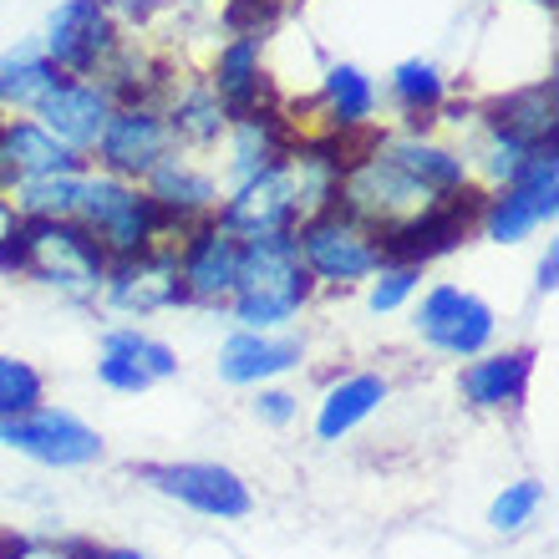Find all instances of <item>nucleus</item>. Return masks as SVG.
I'll list each match as a JSON object with an SVG mask.
<instances>
[{"label": "nucleus", "instance_id": "10", "mask_svg": "<svg viewBox=\"0 0 559 559\" xmlns=\"http://www.w3.org/2000/svg\"><path fill=\"white\" fill-rule=\"evenodd\" d=\"M239 250H245V239L235 229H224L219 219H199L183 235H174L183 310H219L224 316L239 280Z\"/></svg>", "mask_w": 559, "mask_h": 559}, {"label": "nucleus", "instance_id": "34", "mask_svg": "<svg viewBox=\"0 0 559 559\" xmlns=\"http://www.w3.org/2000/svg\"><path fill=\"white\" fill-rule=\"evenodd\" d=\"M250 413H254V423L260 427H290L295 417H300V397H295L290 386H280V382H270V386H254L250 392Z\"/></svg>", "mask_w": 559, "mask_h": 559}, {"label": "nucleus", "instance_id": "30", "mask_svg": "<svg viewBox=\"0 0 559 559\" xmlns=\"http://www.w3.org/2000/svg\"><path fill=\"white\" fill-rule=\"evenodd\" d=\"M87 174V168H82ZM82 174H57V178H31L21 189H11L15 219H72L76 214V189H82Z\"/></svg>", "mask_w": 559, "mask_h": 559}, {"label": "nucleus", "instance_id": "20", "mask_svg": "<svg viewBox=\"0 0 559 559\" xmlns=\"http://www.w3.org/2000/svg\"><path fill=\"white\" fill-rule=\"evenodd\" d=\"M478 199L484 189L473 183V189L453 193V199H438L432 209H423L417 219H407L402 229L382 235V250L386 260H407V265H432L442 254H453L463 239L473 235V214H478Z\"/></svg>", "mask_w": 559, "mask_h": 559}, {"label": "nucleus", "instance_id": "17", "mask_svg": "<svg viewBox=\"0 0 559 559\" xmlns=\"http://www.w3.org/2000/svg\"><path fill=\"white\" fill-rule=\"evenodd\" d=\"M306 367V336L300 331H235L214 352V377L224 386L254 392V386L285 382L290 371Z\"/></svg>", "mask_w": 559, "mask_h": 559}, {"label": "nucleus", "instance_id": "13", "mask_svg": "<svg viewBox=\"0 0 559 559\" xmlns=\"http://www.w3.org/2000/svg\"><path fill=\"white\" fill-rule=\"evenodd\" d=\"M168 153H174V138H168L163 107L158 103H118L112 118H107V128H103V138L92 143L87 163L103 168V174H112V178L143 183Z\"/></svg>", "mask_w": 559, "mask_h": 559}, {"label": "nucleus", "instance_id": "21", "mask_svg": "<svg viewBox=\"0 0 559 559\" xmlns=\"http://www.w3.org/2000/svg\"><path fill=\"white\" fill-rule=\"evenodd\" d=\"M112 107H118V97L107 92V82H97V76H61L57 87L36 103L31 118L41 122L57 143H67L72 153L87 158L92 143L103 138L107 118H112Z\"/></svg>", "mask_w": 559, "mask_h": 559}, {"label": "nucleus", "instance_id": "32", "mask_svg": "<svg viewBox=\"0 0 559 559\" xmlns=\"http://www.w3.org/2000/svg\"><path fill=\"white\" fill-rule=\"evenodd\" d=\"M361 290H367V310H371V316H397V310H407L417 300V290H423V265H407V260H382V265H377V275H371Z\"/></svg>", "mask_w": 559, "mask_h": 559}, {"label": "nucleus", "instance_id": "8", "mask_svg": "<svg viewBox=\"0 0 559 559\" xmlns=\"http://www.w3.org/2000/svg\"><path fill=\"white\" fill-rule=\"evenodd\" d=\"M0 448L46 473H82L107 457L103 432L87 417H76L72 407H57V402H41V407H31L21 417H5L0 423Z\"/></svg>", "mask_w": 559, "mask_h": 559}, {"label": "nucleus", "instance_id": "5", "mask_svg": "<svg viewBox=\"0 0 559 559\" xmlns=\"http://www.w3.org/2000/svg\"><path fill=\"white\" fill-rule=\"evenodd\" d=\"M407 310H413V336L442 361H473L478 352L499 346V310L473 285L432 280Z\"/></svg>", "mask_w": 559, "mask_h": 559}, {"label": "nucleus", "instance_id": "35", "mask_svg": "<svg viewBox=\"0 0 559 559\" xmlns=\"http://www.w3.org/2000/svg\"><path fill=\"white\" fill-rule=\"evenodd\" d=\"M555 285H559V245H545L539 265H534V290H539V295H555Z\"/></svg>", "mask_w": 559, "mask_h": 559}, {"label": "nucleus", "instance_id": "11", "mask_svg": "<svg viewBox=\"0 0 559 559\" xmlns=\"http://www.w3.org/2000/svg\"><path fill=\"white\" fill-rule=\"evenodd\" d=\"M36 41L57 72L97 76L122 46V21L112 15V0H61Z\"/></svg>", "mask_w": 559, "mask_h": 559}, {"label": "nucleus", "instance_id": "2", "mask_svg": "<svg viewBox=\"0 0 559 559\" xmlns=\"http://www.w3.org/2000/svg\"><path fill=\"white\" fill-rule=\"evenodd\" d=\"M15 245H21V275L26 280H36L41 290H51L67 306H97L112 260L76 219H21Z\"/></svg>", "mask_w": 559, "mask_h": 559}, {"label": "nucleus", "instance_id": "22", "mask_svg": "<svg viewBox=\"0 0 559 559\" xmlns=\"http://www.w3.org/2000/svg\"><path fill=\"white\" fill-rule=\"evenodd\" d=\"M386 397H392V377H386V371H377V367L336 371V377L321 386V397H316L310 432H316V442L356 438V432L386 407Z\"/></svg>", "mask_w": 559, "mask_h": 559}, {"label": "nucleus", "instance_id": "36", "mask_svg": "<svg viewBox=\"0 0 559 559\" xmlns=\"http://www.w3.org/2000/svg\"><path fill=\"white\" fill-rule=\"evenodd\" d=\"M163 5H168V0H112V15H118V21H138V26H143L147 15H158Z\"/></svg>", "mask_w": 559, "mask_h": 559}, {"label": "nucleus", "instance_id": "1", "mask_svg": "<svg viewBox=\"0 0 559 559\" xmlns=\"http://www.w3.org/2000/svg\"><path fill=\"white\" fill-rule=\"evenodd\" d=\"M316 300V285L295 260L290 235L245 239L239 250V280L224 306V321L235 331H290Z\"/></svg>", "mask_w": 559, "mask_h": 559}, {"label": "nucleus", "instance_id": "24", "mask_svg": "<svg viewBox=\"0 0 559 559\" xmlns=\"http://www.w3.org/2000/svg\"><path fill=\"white\" fill-rule=\"evenodd\" d=\"M92 168L82 153L46 133L36 118H0V193L21 189L31 178H57Z\"/></svg>", "mask_w": 559, "mask_h": 559}, {"label": "nucleus", "instance_id": "28", "mask_svg": "<svg viewBox=\"0 0 559 559\" xmlns=\"http://www.w3.org/2000/svg\"><path fill=\"white\" fill-rule=\"evenodd\" d=\"M448 97H453V82H448L438 61L407 57L386 72V103L402 112L397 128H432L438 112L448 107Z\"/></svg>", "mask_w": 559, "mask_h": 559}, {"label": "nucleus", "instance_id": "18", "mask_svg": "<svg viewBox=\"0 0 559 559\" xmlns=\"http://www.w3.org/2000/svg\"><path fill=\"white\" fill-rule=\"evenodd\" d=\"M290 138H295L290 122H285V112H280L275 103L235 112L229 128H224V138H219V147H214V153H219V168H214L219 189H239V183H250L254 174L275 168V163L285 158Z\"/></svg>", "mask_w": 559, "mask_h": 559}, {"label": "nucleus", "instance_id": "27", "mask_svg": "<svg viewBox=\"0 0 559 559\" xmlns=\"http://www.w3.org/2000/svg\"><path fill=\"white\" fill-rule=\"evenodd\" d=\"M478 118L499 133L519 138L524 147L545 153V147H559V87L555 76H539V82H524V87L503 92L493 103L478 107Z\"/></svg>", "mask_w": 559, "mask_h": 559}, {"label": "nucleus", "instance_id": "23", "mask_svg": "<svg viewBox=\"0 0 559 559\" xmlns=\"http://www.w3.org/2000/svg\"><path fill=\"white\" fill-rule=\"evenodd\" d=\"M214 219L224 229H235L239 239H260V235H290L295 224H300V209H295V193H290V178L285 168H265V174H254L250 183H239V189H224L219 199V214Z\"/></svg>", "mask_w": 559, "mask_h": 559}, {"label": "nucleus", "instance_id": "26", "mask_svg": "<svg viewBox=\"0 0 559 559\" xmlns=\"http://www.w3.org/2000/svg\"><path fill=\"white\" fill-rule=\"evenodd\" d=\"M204 82L214 87V97H219L229 112L270 107L275 103V82H270V67H265V36H254V31H235V36L214 51Z\"/></svg>", "mask_w": 559, "mask_h": 559}, {"label": "nucleus", "instance_id": "19", "mask_svg": "<svg viewBox=\"0 0 559 559\" xmlns=\"http://www.w3.org/2000/svg\"><path fill=\"white\" fill-rule=\"evenodd\" d=\"M143 193L153 199V209L163 214V224H168L174 235H183V229L199 219H214V214H219V199H224L214 168H209L204 158H193V153H178V147L143 178Z\"/></svg>", "mask_w": 559, "mask_h": 559}, {"label": "nucleus", "instance_id": "7", "mask_svg": "<svg viewBox=\"0 0 559 559\" xmlns=\"http://www.w3.org/2000/svg\"><path fill=\"white\" fill-rule=\"evenodd\" d=\"M559 214V147L530 158L509 183L484 189L478 214H473V235L488 245H524L530 235L549 229Z\"/></svg>", "mask_w": 559, "mask_h": 559}, {"label": "nucleus", "instance_id": "31", "mask_svg": "<svg viewBox=\"0 0 559 559\" xmlns=\"http://www.w3.org/2000/svg\"><path fill=\"white\" fill-rule=\"evenodd\" d=\"M545 499H549L545 478H514V484H503L499 493H493V503H488V530L493 534H524L534 519H539Z\"/></svg>", "mask_w": 559, "mask_h": 559}, {"label": "nucleus", "instance_id": "15", "mask_svg": "<svg viewBox=\"0 0 559 559\" xmlns=\"http://www.w3.org/2000/svg\"><path fill=\"white\" fill-rule=\"evenodd\" d=\"M310 97H316V112H321L316 138H331V143L352 147L382 128V87H377V76H371L367 67H356V61H331V67H321Z\"/></svg>", "mask_w": 559, "mask_h": 559}, {"label": "nucleus", "instance_id": "37", "mask_svg": "<svg viewBox=\"0 0 559 559\" xmlns=\"http://www.w3.org/2000/svg\"><path fill=\"white\" fill-rule=\"evenodd\" d=\"M82 559H153V555H143V549H133V545H87Z\"/></svg>", "mask_w": 559, "mask_h": 559}, {"label": "nucleus", "instance_id": "3", "mask_svg": "<svg viewBox=\"0 0 559 559\" xmlns=\"http://www.w3.org/2000/svg\"><path fill=\"white\" fill-rule=\"evenodd\" d=\"M290 245H295V260H300V270L310 275V285H316V295L321 290H361L371 275H377V265L386 260L382 250V235L371 229V224H361L356 214H346L341 204L321 209V214H310V219H300L290 229Z\"/></svg>", "mask_w": 559, "mask_h": 559}, {"label": "nucleus", "instance_id": "9", "mask_svg": "<svg viewBox=\"0 0 559 559\" xmlns=\"http://www.w3.org/2000/svg\"><path fill=\"white\" fill-rule=\"evenodd\" d=\"M336 204L346 209V214H356L361 224H371L377 235H392V229H402L407 219H417L423 209H432L438 199H427L413 178L397 174V168L361 138V143L346 147Z\"/></svg>", "mask_w": 559, "mask_h": 559}, {"label": "nucleus", "instance_id": "33", "mask_svg": "<svg viewBox=\"0 0 559 559\" xmlns=\"http://www.w3.org/2000/svg\"><path fill=\"white\" fill-rule=\"evenodd\" d=\"M46 402V371L15 352H0V423Z\"/></svg>", "mask_w": 559, "mask_h": 559}, {"label": "nucleus", "instance_id": "38", "mask_svg": "<svg viewBox=\"0 0 559 559\" xmlns=\"http://www.w3.org/2000/svg\"><path fill=\"white\" fill-rule=\"evenodd\" d=\"M15 224H21V219H15V209H11V199H5V193H0V239L11 235Z\"/></svg>", "mask_w": 559, "mask_h": 559}, {"label": "nucleus", "instance_id": "4", "mask_svg": "<svg viewBox=\"0 0 559 559\" xmlns=\"http://www.w3.org/2000/svg\"><path fill=\"white\" fill-rule=\"evenodd\" d=\"M72 219L103 245L107 260H128V254H143V250H153V245H168V239H174V229L163 224V214L143 193V183L112 178V174H103V168H87V174H82Z\"/></svg>", "mask_w": 559, "mask_h": 559}, {"label": "nucleus", "instance_id": "14", "mask_svg": "<svg viewBox=\"0 0 559 559\" xmlns=\"http://www.w3.org/2000/svg\"><path fill=\"white\" fill-rule=\"evenodd\" d=\"M97 306H107L112 316H128V321H153V316H168V310H183L174 239L153 245L143 254H128V260H112Z\"/></svg>", "mask_w": 559, "mask_h": 559}, {"label": "nucleus", "instance_id": "39", "mask_svg": "<svg viewBox=\"0 0 559 559\" xmlns=\"http://www.w3.org/2000/svg\"><path fill=\"white\" fill-rule=\"evenodd\" d=\"M229 5H245V0H229Z\"/></svg>", "mask_w": 559, "mask_h": 559}, {"label": "nucleus", "instance_id": "16", "mask_svg": "<svg viewBox=\"0 0 559 559\" xmlns=\"http://www.w3.org/2000/svg\"><path fill=\"white\" fill-rule=\"evenodd\" d=\"M534 367H539L534 346H488L473 361H457V402L484 417L519 413L530 397Z\"/></svg>", "mask_w": 559, "mask_h": 559}, {"label": "nucleus", "instance_id": "29", "mask_svg": "<svg viewBox=\"0 0 559 559\" xmlns=\"http://www.w3.org/2000/svg\"><path fill=\"white\" fill-rule=\"evenodd\" d=\"M67 72L51 67V57L41 51V41H15L5 57H0V118H31L36 103L57 87Z\"/></svg>", "mask_w": 559, "mask_h": 559}, {"label": "nucleus", "instance_id": "12", "mask_svg": "<svg viewBox=\"0 0 559 559\" xmlns=\"http://www.w3.org/2000/svg\"><path fill=\"white\" fill-rule=\"evenodd\" d=\"M367 143L397 174L413 178L427 199H453V193L473 189L468 153L453 138H442L438 128H377V133H367Z\"/></svg>", "mask_w": 559, "mask_h": 559}, {"label": "nucleus", "instance_id": "25", "mask_svg": "<svg viewBox=\"0 0 559 559\" xmlns=\"http://www.w3.org/2000/svg\"><path fill=\"white\" fill-rule=\"evenodd\" d=\"M158 107H163V122H168L174 147L178 153H193V158L214 153L219 138H224V128H229V118H235V112L214 97V87H209L204 76H189V82L168 76Z\"/></svg>", "mask_w": 559, "mask_h": 559}, {"label": "nucleus", "instance_id": "6", "mask_svg": "<svg viewBox=\"0 0 559 559\" xmlns=\"http://www.w3.org/2000/svg\"><path fill=\"white\" fill-rule=\"evenodd\" d=\"M133 473L158 499L199 519H214V524H239L254 514V488L245 484V473L214 457H153V463H138Z\"/></svg>", "mask_w": 559, "mask_h": 559}]
</instances>
